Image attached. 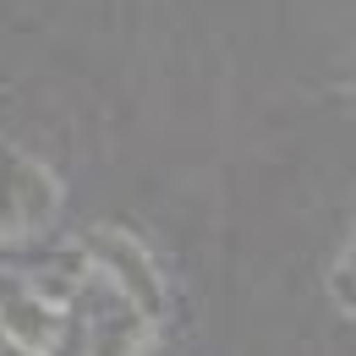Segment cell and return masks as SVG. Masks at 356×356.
<instances>
[{"label":"cell","instance_id":"obj_1","mask_svg":"<svg viewBox=\"0 0 356 356\" xmlns=\"http://www.w3.org/2000/svg\"><path fill=\"white\" fill-rule=\"evenodd\" d=\"M66 209V186L44 159L0 148V247L11 241H33Z\"/></svg>","mask_w":356,"mask_h":356},{"label":"cell","instance_id":"obj_2","mask_svg":"<svg viewBox=\"0 0 356 356\" xmlns=\"http://www.w3.org/2000/svg\"><path fill=\"white\" fill-rule=\"evenodd\" d=\"M72 307H77V356H148L159 334V323L99 274H88Z\"/></svg>","mask_w":356,"mask_h":356},{"label":"cell","instance_id":"obj_3","mask_svg":"<svg viewBox=\"0 0 356 356\" xmlns=\"http://www.w3.org/2000/svg\"><path fill=\"white\" fill-rule=\"evenodd\" d=\"M83 268L99 274L104 285H115L127 302H137L154 323H165V274L137 236L115 230V225H93L83 236Z\"/></svg>","mask_w":356,"mask_h":356},{"label":"cell","instance_id":"obj_4","mask_svg":"<svg viewBox=\"0 0 356 356\" xmlns=\"http://www.w3.org/2000/svg\"><path fill=\"white\" fill-rule=\"evenodd\" d=\"M329 296H334V307L356 323V225L346 230V241H340V252H334V264H329Z\"/></svg>","mask_w":356,"mask_h":356},{"label":"cell","instance_id":"obj_5","mask_svg":"<svg viewBox=\"0 0 356 356\" xmlns=\"http://www.w3.org/2000/svg\"><path fill=\"white\" fill-rule=\"evenodd\" d=\"M0 356H39L17 329H11V323H6V312H0Z\"/></svg>","mask_w":356,"mask_h":356}]
</instances>
